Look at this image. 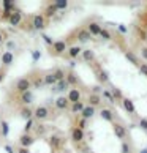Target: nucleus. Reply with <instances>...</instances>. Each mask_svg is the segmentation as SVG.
<instances>
[{"label":"nucleus","mask_w":147,"mask_h":153,"mask_svg":"<svg viewBox=\"0 0 147 153\" xmlns=\"http://www.w3.org/2000/svg\"><path fill=\"white\" fill-rule=\"evenodd\" d=\"M30 88H32V81H30V77H21V79H18V81H16L14 90H16V93H18V95L29 92Z\"/></svg>","instance_id":"nucleus-1"},{"label":"nucleus","mask_w":147,"mask_h":153,"mask_svg":"<svg viewBox=\"0 0 147 153\" xmlns=\"http://www.w3.org/2000/svg\"><path fill=\"white\" fill-rule=\"evenodd\" d=\"M49 109L46 106H37L33 109V120H38V122H44L49 118Z\"/></svg>","instance_id":"nucleus-2"},{"label":"nucleus","mask_w":147,"mask_h":153,"mask_svg":"<svg viewBox=\"0 0 147 153\" xmlns=\"http://www.w3.org/2000/svg\"><path fill=\"white\" fill-rule=\"evenodd\" d=\"M22 21H24V14H22V11L19 8L16 11H13V13L10 14V19H8L10 25H13V27H19L22 24Z\"/></svg>","instance_id":"nucleus-3"},{"label":"nucleus","mask_w":147,"mask_h":153,"mask_svg":"<svg viewBox=\"0 0 147 153\" xmlns=\"http://www.w3.org/2000/svg\"><path fill=\"white\" fill-rule=\"evenodd\" d=\"M46 27V18L43 14H35L32 18V29L33 30H43Z\"/></svg>","instance_id":"nucleus-4"},{"label":"nucleus","mask_w":147,"mask_h":153,"mask_svg":"<svg viewBox=\"0 0 147 153\" xmlns=\"http://www.w3.org/2000/svg\"><path fill=\"white\" fill-rule=\"evenodd\" d=\"M65 49H66V43L65 41H54L52 43V46H51V54H54V55H60V54H63L65 52Z\"/></svg>","instance_id":"nucleus-5"},{"label":"nucleus","mask_w":147,"mask_h":153,"mask_svg":"<svg viewBox=\"0 0 147 153\" xmlns=\"http://www.w3.org/2000/svg\"><path fill=\"white\" fill-rule=\"evenodd\" d=\"M35 142V137H33L32 134H21V137H19V145L22 147V149H29V147Z\"/></svg>","instance_id":"nucleus-6"},{"label":"nucleus","mask_w":147,"mask_h":153,"mask_svg":"<svg viewBox=\"0 0 147 153\" xmlns=\"http://www.w3.org/2000/svg\"><path fill=\"white\" fill-rule=\"evenodd\" d=\"M63 144H65V140H63V137L62 136H59V134H52L49 137V145L52 147V149H62L63 147Z\"/></svg>","instance_id":"nucleus-7"},{"label":"nucleus","mask_w":147,"mask_h":153,"mask_svg":"<svg viewBox=\"0 0 147 153\" xmlns=\"http://www.w3.org/2000/svg\"><path fill=\"white\" fill-rule=\"evenodd\" d=\"M14 62V52H10V51H5V52L0 55V63L3 66H10Z\"/></svg>","instance_id":"nucleus-8"},{"label":"nucleus","mask_w":147,"mask_h":153,"mask_svg":"<svg viewBox=\"0 0 147 153\" xmlns=\"http://www.w3.org/2000/svg\"><path fill=\"white\" fill-rule=\"evenodd\" d=\"M33 100H35V95H33L30 90H29V92H25V93H21V95H19V103H21L22 106L32 104Z\"/></svg>","instance_id":"nucleus-9"},{"label":"nucleus","mask_w":147,"mask_h":153,"mask_svg":"<svg viewBox=\"0 0 147 153\" xmlns=\"http://www.w3.org/2000/svg\"><path fill=\"white\" fill-rule=\"evenodd\" d=\"M71 139H73V142H76V144L82 142L84 140V129L78 128V126L71 128Z\"/></svg>","instance_id":"nucleus-10"},{"label":"nucleus","mask_w":147,"mask_h":153,"mask_svg":"<svg viewBox=\"0 0 147 153\" xmlns=\"http://www.w3.org/2000/svg\"><path fill=\"white\" fill-rule=\"evenodd\" d=\"M0 7H2V11H7V13H13V11L18 10V7H16V3L13 0H2Z\"/></svg>","instance_id":"nucleus-11"},{"label":"nucleus","mask_w":147,"mask_h":153,"mask_svg":"<svg viewBox=\"0 0 147 153\" xmlns=\"http://www.w3.org/2000/svg\"><path fill=\"white\" fill-rule=\"evenodd\" d=\"M19 115H21V118H24V120H32L33 118V109L30 106H22L21 111H19Z\"/></svg>","instance_id":"nucleus-12"},{"label":"nucleus","mask_w":147,"mask_h":153,"mask_svg":"<svg viewBox=\"0 0 147 153\" xmlns=\"http://www.w3.org/2000/svg\"><path fill=\"white\" fill-rule=\"evenodd\" d=\"M55 107H57L59 111H65L70 107V101L66 96H59L57 100H55Z\"/></svg>","instance_id":"nucleus-13"},{"label":"nucleus","mask_w":147,"mask_h":153,"mask_svg":"<svg viewBox=\"0 0 147 153\" xmlns=\"http://www.w3.org/2000/svg\"><path fill=\"white\" fill-rule=\"evenodd\" d=\"M68 101L73 104V103H78V101H81V92H79L78 88H71L70 92H68Z\"/></svg>","instance_id":"nucleus-14"},{"label":"nucleus","mask_w":147,"mask_h":153,"mask_svg":"<svg viewBox=\"0 0 147 153\" xmlns=\"http://www.w3.org/2000/svg\"><path fill=\"white\" fill-rule=\"evenodd\" d=\"M55 11H57V8H55V5L54 3H51V5H48V7H46V10H44V18H52V16L55 14Z\"/></svg>","instance_id":"nucleus-15"},{"label":"nucleus","mask_w":147,"mask_h":153,"mask_svg":"<svg viewBox=\"0 0 147 153\" xmlns=\"http://www.w3.org/2000/svg\"><path fill=\"white\" fill-rule=\"evenodd\" d=\"M84 107H86V106H84L81 101H78V103H73V104L70 106V109H71L73 114H81V112L84 111Z\"/></svg>","instance_id":"nucleus-16"},{"label":"nucleus","mask_w":147,"mask_h":153,"mask_svg":"<svg viewBox=\"0 0 147 153\" xmlns=\"http://www.w3.org/2000/svg\"><path fill=\"white\" fill-rule=\"evenodd\" d=\"M43 81H44V85H55V84H57V79H55V76L52 73H49V74L44 76Z\"/></svg>","instance_id":"nucleus-17"},{"label":"nucleus","mask_w":147,"mask_h":153,"mask_svg":"<svg viewBox=\"0 0 147 153\" xmlns=\"http://www.w3.org/2000/svg\"><path fill=\"white\" fill-rule=\"evenodd\" d=\"M0 128H2V136L3 137H8L10 134V125L7 120H0Z\"/></svg>","instance_id":"nucleus-18"},{"label":"nucleus","mask_w":147,"mask_h":153,"mask_svg":"<svg viewBox=\"0 0 147 153\" xmlns=\"http://www.w3.org/2000/svg\"><path fill=\"white\" fill-rule=\"evenodd\" d=\"M79 54H81V48L79 46H73V48L68 49V52H66V55H68V57H73V59L78 57Z\"/></svg>","instance_id":"nucleus-19"},{"label":"nucleus","mask_w":147,"mask_h":153,"mask_svg":"<svg viewBox=\"0 0 147 153\" xmlns=\"http://www.w3.org/2000/svg\"><path fill=\"white\" fill-rule=\"evenodd\" d=\"M30 81H32V79H30ZM32 85L33 87H41V85H44V81H43V77L41 76H37L35 79H33V81H32Z\"/></svg>","instance_id":"nucleus-20"},{"label":"nucleus","mask_w":147,"mask_h":153,"mask_svg":"<svg viewBox=\"0 0 147 153\" xmlns=\"http://www.w3.org/2000/svg\"><path fill=\"white\" fill-rule=\"evenodd\" d=\"M33 123H35V120H27V123H25V126H24V133L25 134H30V131H32V128H33Z\"/></svg>","instance_id":"nucleus-21"},{"label":"nucleus","mask_w":147,"mask_h":153,"mask_svg":"<svg viewBox=\"0 0 147 153\" xmlns=\"http://www.w3.org/2000/svg\"><path fill=\"white\" fill-rule=\"evenodd\" d=\"M65 81H66V82H70V84H76V82H78V77H76L75 74H73V73H70V74L66 76Z\"/></svg>","instance_id":"nucleus-22"},{"label":"nucleus","mask_w":147,"mask_h":153,"mask_svg":"<svg viewBox=\"0 0 147 153\" xmlns=\"http://www.w3.org/2000/svg\"><path fill=\"white\" fill-rule=\"evenodd\" d=\"M54 5H55V8H66V5H68V2H63V0H60V2H54Z\"/></svg>","instance_id":"nucleus-23"},{"label":"nucleus","mask_w":147,"mask_h":153,"mask_svg":"<svg viewBox=\"0 0 147 153\" xmlns=\"http://www.w3.org/2000/svg\"><path fill=\"white\" fill-rule=\"evenodd\" d=\"M14 48H16V43L14 41H11V39H10V41H7V49L10 51V52H13Z\"/></svg>","instance_id":"nucleus-24"},{"label":"nucleus","mask_w":147,"mask_h":153,"mask_svg":"<svg viewBox=\"0 0 147 153\" xmlns=\"http://www.w3.org/2000/svg\"><path fill=\"white\" fill-rule=\"evenodd\" d=\"M32 55H33V60H40V57H41V52H40V51H33L32 52Z\"/></svg>","instance_id":"nucleus-25"},{"label":"nucleus","mask_w":147,"mask_h":153,"mask_svg":"<svg viewBox=\"0 0 147 153\" xmlns=\"http://www.w3.org/2000/svg\"><path fill=\"white\" fill-rule=\"evenodd\" d=\"M3 79H5V68H3V70H0V82H2Z\"/></svg>","instance_id":"nucleus-26"},{"label":"nucleus","mask_w":147,"mask_h":153,"mask_svg":"<svg viewBox=\"0 0 147 153\" xmlns=\"http://www.w3.org/2000/svg\"><path fill=\"white\" fill-rule=\"evenodd\" d=\"M18 153H30V152H29V149H22V147H19Z\"/></svg>","instance_id":"nucleus-27"},{"label":"nucleus","mask_w":147,"mask_h":153,"mask_svg":"<svg viewBox=\"0 0 147 153\" xmlns=\"http://www.w3.org/2000/svg\"><path fill=\"white\" fill-rule=\"evenodd\" d=\"M5 150H7L8 153H14V152H13V149H11L10 145H5Z\"/></svg>","instance_id":"nucleus-28"},{"label":"nucleus","mask_w":147,"mask_h":153,"mask_svg":"<svg viewBox=\"0 0 147 153\" xmlns=\"http://www.w3.org/2000/svg\"><path fill=\"white\" fill-rule=\"evenodd\" d=\"M3 39H5V35L3 32H0V44H3Z\"/></svg>","instance_id":"nucleus-29"}]
</instances>
